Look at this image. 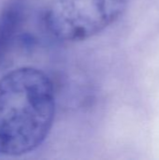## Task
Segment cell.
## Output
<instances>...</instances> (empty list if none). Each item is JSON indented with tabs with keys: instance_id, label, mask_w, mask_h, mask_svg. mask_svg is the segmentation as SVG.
Listing matches in <instances>:
<instances>
[{
	"instance_id": "obj_1",
	"label": "cell",
	"mask_w": 159,
	"mask_h": 160,
	"mask_svg": "<svg viewBox=\"0 0 159 160\" xmlns=\"http://www.w3.org/2000/svg\"><path fill=\"white\" fill-rule=\"evenodd\" d=\"M55 114L54 89L41 70L24 67L0 80V154L17 157L37 148Z\"/></svg>"
},
{
	"instance_id": "obj_2",
	"label": "cell",
	"mask_w": 159,
	"mask_h": 160,
	"mask_svg": "<svg viewBox=\"0 0 159 160\" xmlns=\"http://www.w3.org/2000/svg\"><path fill=\"white\" fill-rule=\"evenodd\" d=\"M128 0H52L45 15L49 32L63 41L92 38L114 23Z\"/></svg>"
},
{
	"instance_id": "obj_3",
	"label": "cell",
	"mask_w": 159,
	"mask_h": 160,
	"mask_svg": "<svg viewBox=\"0 0 159 160\" xmlns=\"http://www.w3.org/2000/svg\"><path fill=\"white\" fill-rule=\"evenodd\" d=\"M20 14L16 6L8 7L0 16V60L7 53L16 34Z\"/></svg>"
}]
</instances>
